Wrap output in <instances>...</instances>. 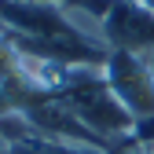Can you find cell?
<instances>
[{
	"label": "cell",
	"instance_id": "9",
	"mask_svg": "<svg viewBox=\"0 0 154 154\" xmlns=\"http://www.w3.org/2000/svg\"><path fill=\"white\" fill-rule=\"evenodd\" d=\"M121 154H143V150H121Z\"/></svg>",
	"mask_w": 154,
	"mask_h": 154
},
{
	"label": "cell",
	"instance_id": "1",
	"mask_svg": "<svg viewBox=\"0 0 154 154\" xmlns=\"http://www.w3.org/2000/svg\"><path fill=\"white\" fill-rule=\"evenodd\" d=\"M59 95L73 106V114L85 121V128H88L110 154L128 150V140H132V132H136V118H132V114L121 106V99L110 92L103 70H85V73L77 77L66 92H59Z\"/></svg>",
	"mask_w": 154,
	"mask_h": 154
},
{
	"label": "cell",
	"instance_id": "3",
	"mask_svg": "<svg viewBox=\"0 0 154 154\" xmlns=\"http://www.w3.org/2000/svg\"><path fill=\"white\" fill-rule=\"evenodd\" d=\"M99 29L106 48L136 51V55L154 51V11L143 8L140 0H110L106 15L99 18Z\"/></svg>",
	"mask_w": 154,
	"mask_h": 154
},
{
	"label": "cell",
	"instance_id": "6",
	"mask_svg": "<svg viewBox=\"0 0 154 154\" xmlns=\"http://www.w3.org/2000/svg\"><path fill=\"white\" fill-rule=\"evenodd\" d=\"M4 110H11V103L4 99V95H0V114H4Z\"/></svg>",
	"mask_w": 154,
	"mask_h": 154
},
{
	"label": "cell",
	"instance_id": "7",
	"mask_svg": "<svg viewBox=\"0 0 154 154\" xmlns=\"http://www.w3.org/2000/svg\"><path fill=\"white\" fill-rule=\"evenodd\" d=\"M147 66H150V77H154V51L147 55Z\"/></svg>",
	"mask_w": 154,
	"mask_h": 154
},
{
	"label": "cell",
	"instance_id": "2",
	"mask_svg": "<svg viewBox=\"0 0 154 154\" xmlns=\"http://www.w3.org/2000/svg\"><path fill=\"white\" fill-rule=\"evenodd\" d=\"M103 77H106L110 92L121 99V106L136 121H143V118L154 114V77H150V66H147V55L110 48Z\"/></svg>",
	"mask_w": 154,
	"mask_h": 154
},
{
	"label": "cell",
	"instance_id": "4",
	"mask_svg": "<svg viewBox=\"0 0 154 154\" xmlns=\"http://www.w3.org/2000/svg\"><path fill=\"white\" fill-rule=\"evenodd\" d=\"M8 154H110L103 147H92V143H70V140H51V136H41L33 132L22 143H15Z\"/></svg>",
	"mask_w": 154,
	"mask_h": 154
},
{
	"label": "cell",
	"instance_id": "5",
	"mask_svg": "<svg viewBox=\"0 0 154 154\" xmlns=\"http://www.w3.org/2000/svg\"><path fill=\"white\" fill-rule=\"evenodd\" d=\"M26 4H48V8H70V11H85L92 18H103L110 0H26Z\"/></svg>",
	"mask_w": 154,
	"mask_h": 154
},
{
	"label": "cell",
	"instance_id": "8",
	"mask_svg": "<svg viewBox=\"0 0 154 154\" xmlns=\"http://www.w3.org/2000/svg\"><path fill=\"white\" fill-rule=\"evenodd\" d=\"M140 4H143V8H150V11H154V0H140Z\"/></svg>",
	"mask_w": 154,
	"mask_h": 154
}]
</instances>
